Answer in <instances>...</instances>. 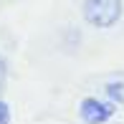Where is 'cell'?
<instances>
[{
  "instance_id": "3957f363",
  "label": "cell",
  "mask_w": 124,
  "mask_h": 124,
  "mask_svg": "<svg viewBox=\"0 0 124 124\" xmlns=\"http://www.w3.org/2000/svg\"><path fill=\"white\" fill-rule=\"evenodd\" d=\"M0 124H10V109L5 101H0Z\"/></svg>"
},
{
  "instance_id": "277c9868",
  "label": "cell",
  "mask_w": 124,
  "mask_h": 124,
  "mask_svg": "<svg viewBox=\"0 0 124 124\" xmlns=\"http://www.w3.org/2000/svg\"><path fill=\"white\" fill-rule=\"evenodd\" d=\"M3 81H5V63H3V58H0V86H3Z\"/></svg>"
},
{
  "instance_id": "7a4b0ae2",
  "label": "cell",
  "mask_w": 124,
  "mask_h": 124,
  "mask_svg": "<svg viewBox=\"0 0 124 124\" xmlns=\"http://www.w3.org/2000/svg\"><path fill=\"white\" fill-rule=\"evenodd\" d=\"M114 106L99 99H84L81 101V116L86 124H104L106 119H111Z\"/></svg>"
},
{
  "instance_id": "6da1fadb",
  "label": "cell",
  "mask_w": 124,
  "mask_h": 124,
  "mask_svg": "<svg viewBox=\"0 0 124 124\" xmlns=\"http://www.w3.org/2000/svg\"><path fill=\"white\" fill-rule=\"evenodd\" d=\"M84 18L96 28H111L122 18V0H84Z\"/></svg>"
}]
</instances>
